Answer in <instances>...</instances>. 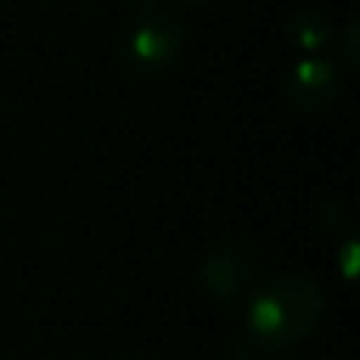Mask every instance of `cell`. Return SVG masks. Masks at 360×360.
Returning a JSON list of instances; mask_svg holds the SVG:
<instances>
[{"mask_svg": "<svg viewBox=\"0 0 360 360\" xmlns=\"http://www.w3.org/2000/svg\"><path fill=\"white\" fill-rule=\"evenodd\" d=\"M326 312L323 287L298 273L259 284L245 307V329L262 349H287L315 332Z\"/></svg>", "mask_w": 360, "mask_h": 360, "instance_id": "cell-1", "label": "cell"}, {"mask_svg": "<svg viewBox=\"0 0 360 360\" xmlns=\"http://www.w3.org/2000/svg\"><path fill=\"white\" fill-rule=\"evenodd\" d=\"M183 42L186 28L174 14L149 11L121 37V59L138 76H158L180 59Z\"/></svg>", "mask_w": 360, "mask_h": 360, "instance_id": "cell-2", "label": "cell"}, {"mask_svg": "<svg viewBox=\"0 0 360 360\" xmlns=\"http://www.w3.org/2000/svg\"><path fill=\"white\" fill-rule=\"evenodd\" d=\"M340 93V70L332 59L323 56H307L301 59L287 82H284V98L295 112H323Z\"/></svg>", "mask_w": 360, "mask_h": 360, "instance_id": "cell-3", "label": "cell"}, {"mask_svg": "<svg viewBox=\"0 0 360 360\" xmlns=\"http://www.w3.org/2000/svg\"><path fill=\"white\" fill-rule=\"evenodd\" d=\"M256 262L239 245L214 248L200 264V284L217 301H233L253 287Z\"/></svg>", "mask_w": 360, "mask_h": 360, "instance_id": "cell-4", "label": "cell"}, {"mask_svg": "<svg viewBox=\"0 0 360 360\" xmlns=\"http://www.w3.org/2000/svg\"><path fill=\"white\" fill-rule=\"evenodd\" d=\"M284 34H287V39H290L298 51H304V53H318V51L329 48L332 39H335V28H332L329 17H326L323 11L307 8V6H304V8H295V11L287 17Z\"/></svg>", "mask_w": 360, "mask_h": 360, "instance_id": "cell-5", "label": "cell"}, {"mask_svg": "<svg viewBox=\"0 0 360 360\" xmlns=\"http://www.w3.org/2000/svg\"><path fill=\"white\" fill-rule=\"evenodd\" d=\"M335 264H338L340 276H343L352 287L360 290V231H357V233H349V236L340 242V248H338V253H335Z\"/></svg>", "mask_w": 360, "mask_h": 360, "instance_id": "cell-6", "label": "cell"}, {"mask_svg": "<svg viewBox=\"0 0 360 360\" xmlns=\"http://www.w3.org/2000/svg\"><path fill=\"white\" fill-rule=\"evenodd\" d=\"M315 222L326 233H343V231H349L352 217H349V211L340 200H323L315 208Z\"/></svg>", "mask_w": 360, "mask_h": 360, "instance_id": "cell-7", "label": "cell"}, {"mask_svg": "<svg viewBox=\"0 0 360 360\" xmlns=\"http://www.w3.org/2000/svg\"><path fill=\"white\" fill-rule=\"evenodd\" d=\"M340 59L354 76H360V17L352 20L340 34Z\"/></svg>", "mask_w": 360, "mask_h": 360, "instance_id": "cell-8", "label": "cell"}, {"mask_svg": "<svg viewBox=\"0 0 360 360\" xmlns=\"http://www.w3.org/2000/svg\"><path fill=\"white\" fill-rule=\"evenodd\" d=\"M127 11H132L135 17H143V14H149V11H158V6H160V0H118Z\"/></svg>", "mask_w": 360, "mask_h": 360, "instance_id": "cell-9", "label": "cell"}, {"mask_svg": "<svg viewBox=\"0 0 360 360\" xmlns=\"http://www.w3.org/2000/svg\"><path fill=\"white\" fill-rule=\"evenodd\" d=\"M183 6H197V3H205V0H180Z\"/></svg>", "mask_w": 360, "mask_h": 360, "instance_id": "cell-10", "label": "cell"}, {"mask_svg": "<svg viewBox=\"0 0 360 360\" xmlns=\"http://www.w3.org/2000/svg\"><path fill=\"white\" fill-rule=\"evenodd\" d=\"M357 205H360V194H357Z\"/></svg>", "mask_w": 360, "mask_h": 360, "instance_id": "cell-11", "label": "cell"}]
</instances>
